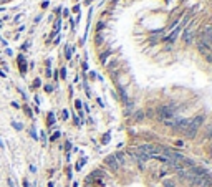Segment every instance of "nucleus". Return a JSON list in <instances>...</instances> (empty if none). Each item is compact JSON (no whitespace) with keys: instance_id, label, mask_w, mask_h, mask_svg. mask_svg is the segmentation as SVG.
<instances>
[{"instance_id":"1","label":"nucleus","mask_w":212,"mask_h":187,"mask_svg":"<svg viewBox=\"0 0 212 187\" xmlns=\"http://www.w3.org/2000/svg\"><path fill=\"white\" fill-rule=\"evenodd\" d=\"M125 153L144 187H212L209 169L176 148L143 143L128 146ZM85 187H134V184L109 154L104 157L103 167L86 177Z\"/></svg>"},{"instance_id":"8","label":"nucleus","mask_w":212,"mask_h":187,"mask_svg":"<svg viewBox=\"0 0 212 187\" xmlns=\"http://www.w3.org/2000/svg\"><path fill=\"white\" fill-rule=\"evenodd\" d=\"M42 7H43V8H46V7H48V0H45V2L42 3Z\"/></svg>"},{"instance_id":"3","label":"nucleus","mask_w":212,"mask_h":187,"mask_svg":"<svg viewBox=\"0 0 212 187\" xmlns=\"http://www.w3.org/2000/svg\"><path fill=\"white\" fill-rule=\"evenodd\" d=\"M111 53H113L111 50H106V51H103V53H99V58H101V63H104L106 60H108V58L111 56Z\"/></svg>"},{"instance_id":"5","label":"nucleus","mask_w":212,"mask_h":187,"mask_svg":"<svg viewBox=\"0 0 212 187\" xmlns=\"http://www.w3.org/2000/svg\"><path fill=\"white\" fill-rule=\"evenodd\" d=\"M103 27H104V23H103V22H99V23H98V27H96V30H98V32H101V30H103Z\"/></svg>"},{"instance_id":"11","label":"nucleus","mask_w":212,"mask_h":187,"mask_svg":"<svg viewBox=\"0 0 212 187\" xmlns=\"http://www.w3.org/2000/svg\"><path fill=\"white\" fill-rule=\"evenodd\" d=\"M0 3H2V0H0Z\"/></svg>"},{"instance_id":"6","label":"nucleus","mask_w":212,"mask_h":187,"mask_svg":"<svg viewBox=\"0 0 212 187\" xmlns=\"http://www.w3.org/2000/svg\"><path fill=\"white\" fill-rule=\"evenodd\" d=\"M12 126H13L15 129H22V124H19V122H12Z\"/></svg>"},{"instance_id":"2","label":"nucleus","mask_w":212,"mask_h":187,"mask_svg":"<svg viewBox=\"0 0 212 187\" xmlns=\"http://www.w3.org/2000/svg\"><path fill=\"white\" fill-rule=\"evenodd\" d=\"M194 37H196V30L191 27V28H184L182 32V42L186 45H192L194 43Z\"/></svg>"},{"instance_id":"12","label":"nucleus","mask_w":212,"mask_h":187,"mask_svg":"<svg viewBox=\"0 0 212 187\" xmlns=\"http://www.w3.org/2000/svg\"><path fill=\"white\" fill-rule=\"evenodd\" d=\"M210 2H212V0H210Z\"/></svg>"},{"instance_id":"7","label":"nucleus","mask_w":212,"mask_h":187,"mask_svg":"<svg viewBox=\"0 0 212 187\" xmlns=\"http://www.w3.org/2000/svg\"><path fill=\"white\" fill-rule=\"evenodd\" d=\"M96 43L101 45V43H103V37H99V35H98V37H96Z\"/></svg>"},{"instance_id":"4","label":"nucleus","mask_w":212,"mask_h":187,"mask_svg":"<svg viewBox=\"0 0 212 187\" xmlns=\"http://www.w3.org/2000/svg\"><path fill=\"white\" fill-rule=\"evenodd\" d=\"M65 55H66V60H70V58H72V46H66V48H65Z\"/></svg>"},{"instance_id":"9","label":"nucleus","mask_w":212,"mask_h":187,"mask_svg":"<svg viewBox=\"0 0 212 187\" xmlns=\"http://www.w3.org/2000/svg\"><path fill=\"white\" fill-rule=\"evenodd\" d=\"M0 76H5V73L2 71V70H0Z\"/></svg>"},{"instance_id":"10","label":"nucleus","mask_w":212,"mask_h":187,"mask_svg":"<svg viewBox=\"0 0 212 187\" xmlns=\"http://www.w3.org/2000/svg\"><path fill=\"white\" fill-rule=\"evenodd\" d=\"M2 2H7V0H2Z\"/></svg>"}]
</instances>
